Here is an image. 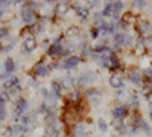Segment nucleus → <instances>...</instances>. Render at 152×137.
<instances>
[{
  "label": "nucleus",
  "mask_w": 152,
  "mask_h": 137,
  "mask_svg": "<svg viewBox=\"0 0 152 137\" xmlns=\"http://www.w3.org/2000/svg\"><path fill=\"white\" fill-rule=\"evenodd\" d=\"M113 14H114V11H113V2H110V3L104 8L102 15H104V17H108V15H113Z\"/></svg>",
  "instance_id": "19"
},
{
  "label": "nucleus",
  "mask_w": 152,
  "mask_h": 137,
  "mask_svg": "<svg viewBox=\"0 0 152 137\" xmlns=\"http://www.w3.org/2000/svg\"><path fill=\"white\" fill-rule=\"evenodd\" d=\"M8 34H9V31L5 29V28H2V29H0V38H5V37H8Z\"/></svg>",
  "instance_id": "29"
},
{
  "label": "nucleus",
  "mask_w": 152,
  "mask_h": 137,
  "mask_svg": "<svg viewBox=\"0 0 152 137\" xmlns=\"http://www.w3.org/2000/svg\"><path fill=\"white\" fill-rule=\"evenodd\" d=\"M70 101H72V102H79V101H81L79 92H72V93H70Z\"/></svg>",
  "instance_id": "23"
},
{
  "label": "nucleus",
  "mask_w": 152,
  "mask_h": 137,
  "mask_svg": "<svg viewBox=\"0 0 152 137\" xmlns=\"http://www.w3.org/2000/svg\"><path fill=\"white\" fill-rule=\"evenodd\" d=\"M18 84V78L17 76H9L6 81H5V89H14V87Z\"/></svg>",
  "instance_id": "10"
},
{
  "label": "nucleus",
  "mask_w": 152,
  "mask_h": 137,
  "mask_svg": "<svg viewBox=\"0 0 152 137\" xmlns=\"http://www.w3.org/2000/svg\"><path fill=\"white\" fill-rule=\"evenodd\" d=\"M21 18H23V21H26V23H31L34 20V11H32V8L28 3L21 8Z\"/></svg>",
  "instance_id": "1"
},
{
  "label": "nucleus",
  "mask_w": 152,
  "mask_h": 137,
  "mask_svg": "<svg viewBox=\"0 0 152 137\" xmlns=\"http://www.w3.org/2000/svg\"><path fill=\"white\" fill-rule=\"evenodd\" d=\"M61 52H62V49H61V46L55 43V44H53L52 47L49 49V52H47V53H49V55H52V56H55V55H61Z\"/></svg>",
  "instance_id": "16"
},
{
  "label": "nucleus",
  "mask_w": 152,
  "mask_h": 137,
  "mask_svg": "<svg viewBox=\"0 0 152 137\" xmlns=\"http://www.w3.org/2000/svg\"><path fill=\"white\" fill-rule=\"evenodd\" d=\"M149 114H151V119H152V105H151V108H149Z\"/></svg>",
  "instance_id": "39"
},
{
  "label": "nucleus",
  "mask_w": 152,
  "mask_h": 137,
  "mask_svg": "<svg viewBox=\"0 0 152 137\" xmlns=\"http://www.w3.org/2000/svg\"><path fill=\"white\" fill-rule=\"evenodd\" d=\"M125 20H126V21H132V20H134L132 14H125Z\"/></svg>",
  "instance_id": "33"
},
{
  "label": "nucleus",
  "mask_w": 152,
  "mask_h": 137,
  "mask_svg": "<svg viewBox=\"0 0 152 137\" xmlns=\"http://www.w3.org/2000/svg\"><path fill=\"white\" fill-rule=\"evenodd\" d=\"M126 114H128V110H126L125 107H117V108H114V111H113L114 119H123Z\"/></svg>",
  "instance_id": "5"
},
{
  "label": "nucleus",
  "mask_w": 152,
  "mask_h": 137,
  "mask_svg": "<svg viewBox=\"0 0 152 137\" xmlns=\"http://www.w3.org/2000/svg\"><path fill=\"white\" fill-rule=\"evenodd\" d=\"M11 90H12V92H14V93H17V92H20V90H21V89H20V84H17V85L14 87V89H11Z\"/></svg>",
  "instance_id": "36"
},
{
  "label": "nucleus",
  "mask_w": 152,
  "mask_h": 137,
  "mask_svg": "<svg viewBox=\"0 0 152 137\" xmlns=\"http://www.w3.org/2000/svg\"><path fill=\"white\" fill-rule=\"evenodd\" d=\"M44 137H59V131L55 127H47L44 131Z\"/></svg>",
  "instance_id": "11"
},
{
  "label": "nucleus",
  "mask_w": 152,
  "mask_h": 137,
  "mask_svg": "<svg viewBox=\"0 0 152 137\" xmlns=\"http://www.w3.org/2000/svg\"><path fill=\"white\" fill-rule=\"evenodd\" d=\"M123 8V3L122 2H113V11H114V17H116L117 18V14H119V11Z\"/></svg>",
  "instance_id": "21"
},
{
  "label": "nucleus",
  "mask_w": 152,
  "mask_h": 137,
  "mask_svg": "<svg viewBox=\"0 0 152 137\" xmlns=\"http://www.w3.org/2000/svg\"><path fill=\"white\" fill-rule=\"evenodd\" d=\"M145 3H146V2H134V6H135V8H143Z\"/></svg>",
  "instance_id": "32"
},
{
  "label": "nucleus",
  "mask_w": 152,
  "mask_h": 137,
  "mask_svg": "<svg viewBox=\"0 0 152 137\" xmlns=\"http://www.w3.org/2000/svg\"><path fill=\"white\" fill-rule=\"evenodd\" d=\"M6 117V107H5V102L0 101V120H3Z\"/></svg>",
  "instance_id": "24"
},
{
  "label": "nucleus",
  "mask_w": 152,
  "mask_h": 137,
  "mask_svg": "<svg viewBox=\"0 0 152 137\" xmlns=\"http://www.w3.org/2000/svg\"><path fill=\"white\" fill-rule=\"evenodd\" d=\"M94 53L104 56V58H108V56H110V49H108V47H96V49H94Z\"/></svg>",
  "instance_id": "14"
},
{
  "label": "nucleus",
  "mask_w": 152,
  "mask_h": 137,
  "mask_svg": "<svg viewBox=\"0 0 152 137\" xmlns=\"http://www.w3.org/2000/svg\"><path fill=\"white\" fill-rule=\"evenodd\" d=\"M67 11H69V3L67 2H59L56 5V14L64 15V14H67Z\"/></svg>",
  "instance_id": "9"
},
{
  "label": "nucleus",
  "mask_w": 152,
  "mask_h": 137,
  "mask_svg": "<svg viewBox=\"0 0 152 137\" xmlns=\"http://www.w3.org/2000/svg\"><path fill=\"white\" fill-rule=\"evenodd\" d=\"M44 122L47 123V127H53L55 125V122H56V116H55V113H47L46 114V117H44Z\"/></svg>",
  "instance_id": "12"
},
{
  "label": "nucleus",
  "mask_w": 152,
  "mask_h": 137,
  "mask_svg": "<svg viewBox=\"0 0 152 137\" xmlns=\"http://www.w3.org/2000/svg\"><path fill=\"white\" fill-rule=\"evenodd\" d=\"M15 108L20 110L21 113H24V111L28 110V102L24 101V99H17V101H15Z\"/></svg>",
  "instance_id": "13"
},
{
  "label": "nucleus",
  "mask_w": 152,
  "mask_h": 137,
  "mask_svg": "<svg viewBox=\"0 0 152 137\" xmlns=\"http://www.w3.org/2000/svg\"><path fill=\"white\" fill-rule=\"evenodd\" d=\"M107 128H108V127H107V123H105V122H104L102 119H100V120H99V130H102V131H107Z\"/></svg>",
  "instance_id": "28"
},
{
  "label": "nucleus",
  "mask_w": 152,
  "mask_h": 137,
  "mask_svg": "<svg viewBox=\"0 0 152 137\" xmlns=\"http://www.w3.org/2000/svg\"><path fill=\"white\" fill-rule=\"evenodd\" d=\"M110 85L113 87V89H122V87H123V81H122L120 76H116V75H114V76L110 78Z\"/></svg>",
  "instance_id": "6"
},
{
  "label": "nucleus",
  "mask_w": 152,
  "mask_h": 137,
  "mask_svg": "<svg viewBox=\"0 0 152 137\" xmlns=\"http://www.w3.org/2000/svg\"><path fill=\"white\" fill-rule=\"evenodd\" d=\"M5 136H6V137H11V136H12V130H11V128L5 130Z\"/></svg>",
  "instance_id": "35"
},
{
  "label": "nucleus",
  "mask_w": 152,
  "mask_h": 137,
  "mask_svg": "<svg viewBox=\"0 0 152 137\" xmlns=\"http://www.w3.org/2000/svg\"><path fill=\"white\" fill-rule=\"evenodd\" d=\"M79 64V56H69L67 61L64 63V67L66 69H73Z\"/></svg>",
  "instance_id": "7"
},
{
  "label": "nucleus",
  "mask_w": 152,
  "mask_h": 137,
  "mask_svg": "<svg viewBox=\"0 0 152 137\" xmlns=\"http://www.w3.org/2000/svg\"><path fill=\"white\" fill-rule=\"evenodd\" d=\"M52 90H53V93L56 96H61V85H59V82H56V81L52 82Z\"/></svg>",
  "instance_id": "22"
},
{
  "label": "nucleus",
  "mask_w": 152,
  "mask_h": 137,
  "mask_svg": "<svg viewBox=\"0 0 152 137\" xmlns=\"http://www.w3.org/2000/svg\"><path fill=\"white\" fill-rule=\"evenodd\" d=\"M90 81H91V82L94 81V75H93V73H85L84 76H81V79H79L81 84H88Z\"/></svg>",
  "instance_id": "17"
},
{
  "label": "nucleus",
  "mask_w": 152,
  "mask_h": 137,
  "mask_svg": "<svg viewBox=\"0 0 152 137\" xmlns=\"http://www.w3.org/2000/svg\"><path fill=\"white\" fill-rule=\"evenodd\" d=\"M24 51H28V52H32L34 49L37 47V40L34 38V37H28L26 40H24Z\"/></svg>",
  "instance_id": "3"
},
{
  "label": "nucleus",
  "mask_w": 152,
  "mask_h": 137,
  "mask_svg": "<svg viewBox=\"0 0 152 137\" xmlns=\"http://www.w3.org/2000/svg\"><path fill=\"white\" fill-rule=\"evenodd\" d=\"M75 9H76V14H78L82 20H87L88 18V9H85L82 6H76Z\"/></svg>",
  "instance_id": "15"
},
{
  "label": "nucleus",
  "mask_w": 152,
  "mask_h": 137,
  "mask_svg": "<svg viewBox=\"0 0 152 137\" xmlns=\"http://www.w3.org/2000/svg\"><path fill=\"white\" fill-rule=\"evenodd\" d=\"M2 14H3V9H2V8H0V17H2Z\"/></svg>",
  "instance_id": "40"
},
{
  "label": "nucleus",
  "mask_w": 152,
  "mask_h": 137,
  "mask_svg": "<svg viewBox=\"0 0 152 137\" xmlns=\"http://www.w3.org/2000/svg\"><path fill=\"white\" fill-rule=\"evenodd\" d=\"M116 130L120 133V134H125V133H128V128H126L125 125H123V123H117V125H116Z\"/></svg>",
  "instance_id": "26"
},
{
  "label": "nucleus",
  "mask_w": 152,
  "mask_h": 137,
  "mask_svg": "<svg viewBox=\"0 0 152 137\" xmlns=\"http://www.w3.org/2000/svg\"><path fill=\"white\" fill-rule=\"evenodd\" d=\"M64 85H66V87H72V79H70V78L64 79Z\"/></svg>",
  "instance_id": "34"
},
{
  "label": "nucleus",
  "mask_w": 152,
  "mask_h": 137,
  "mask_svg": "<svg viewBox=\"0 0 152 137\" xmlns=\"http://www.w3.org/2000/svg\"><path fill=\"white\" fill-rule=\"evenodd\" d=\"M129 79H131L135 85H140V84H142V79H140V76H138L137 72H131V73H129Z\"/></svg>",
  "instance_id": "20"
},
{
  "label": "nucleus",
  "mask_w": 152,
  "mask_h": 137,
  "mask_svg": "<svg viewBox=\"0 0 152 137\" xmlns=\"http://www.w3.org/2000/svg\"><path fill=\"white\" fill-rule=\"evenodd\" d=\"M145 75H148V79H151L152 81V69H148V70H145Z\"/></svg>",
  "instance_id": "31"
},
{
  "label": "nucleus",
  "mask_w": 152,
  "mask_h": 137,
  "mask_svg": "<svg viewBox=\"0 0 152 137\" xmlns=\"http://www.w3.org/2000/svg\"><path fill=\"white\" fill-rule=\"evenodd\" d=\"M88 3H90V6H97L99 2H88Z\"/></svg>",
  "instance_id": "38"
},
{
  "label": "nucleus",
  "mask_w": 152,
  "mask_h": 137,
  "mask_svg": "<svg viewBox=\"0 0 152 137\" xmlns=\"http://www.w3.org/2000/svg\"><path fill=\"white\" fill-rule=\"evenodd\" d=\"M69 53H70V49H67V51H62V52H61V55H62V56H67Z\"/></svg>",
  "instance_id": "37"
},
{
  "label": "nucleus",
  "mask_w": 152,
  "mask_h": 137,
  "mask_svg": "<svg viewBox=\"0 0 152 137\" xmlns=\"http://www.w3.org/2000/svg\"><path fill=\"white\" fill-rule=\"evenodd\" d=\"M82 133H84V127H82V125H76L75 134H82Z\"/></svg>",
  "instance_id": "30"
},
{
  "label": "nucleus",
  "mask_w": 152,
  "mask_h": 137,
  "mask_svg": "<svg viewBox=\"0 0 152 137\" xmlns=\"http://www.w3.org/2000/svg\"><path fill=\"white\" fill-rule=\"evenodd\" d=\"M138 32H140V35H143V37L151 35V34H152V28H151L149 21L142 20V21H140V24H138Z\"/></svg>",
  "instance_id": "2"
},
{
  "label": "nucleus",
  "mask_w": 152,
  "mask_h": 137,
  "mask_svg": "<svg viewBox=\"0 0 152 137\" xmlns=\"http://www.w3.org/2000/svg\"><path fill=\"white\" fill-rule=\"evenodd\" d=\"M76 34H79V28L72 26L70 29H67V37H73V35H76Z\"/></svg>",
  "instance_id": "25"
},
{
  "label": "nucleus",
  "mask_w": 152,
  "mask_h": 137,
  "mask_svg": "<svg viewBox=\"0 0 152 137\" xmlns=\"http://www.w3.org/2000/svg\"><path fill=\"white\" fill-rule=\"evenodd\" d=\"M126 41H128V37H126L125 34H116V35H114V44H116V46L126 44Z\"/></svg>",
  "instance_id": "8"
},
{
  "label": "nucleus",
  "mask_w": 152,
  "mask_h": 137,
  "mask_svg": "<svg viewBox=\"0 0 152 137\" xmlns=\"http://www.w3.org/2000/svg\"><path fill=\"white\" fill-rule=\"evenodd\" d=\"M14 69H15L14 61H12L11 58H8V59L5 61V70H6L8 73H11V72H14Z\"/></svg>",
  "instance_id": "18"
},
{
  "label": "nucleus",
  "mask_w": 152,
  "mask_h": 137,
  "mask_svg": "<svg viewBox=\"0 0 152 137\" xmlns=\"http://www.w3.org/2000/svg\"><path fill=\"white\" fill-rule=\"evenodd\" d=\"M0 101L6 104V102L9 101V95H8L6 92H2V93H0Z\"/></svg>",
  "instance_id": "27"
},
{
  "label": "nucleus",
  "mask_w": 152,
  "mask_h": 137,
  "mask_svg": "<svg viewBox=\"0 0 152 137\" xmlns=\"http://www.w3.org/2000/svg\"><path fill=\"white\" fill-rule=\"evenodd\" d=\"M149 102H151V105H152V96H149Z\"/></svg>",
  "instance_id": "41"
},
{
  "label": "nucleus",
  "mask_w": 152,
  "mask_h": 137,
  "mask_svg": "<svg viewBox=\"0 0 152 137\" xmlns=\"http://www.w3.org/2000/svg\"><path fill=\"white\" fill-rule=\"evenodd\" d=\"M21 137H26V136H21Z\"/></svg>",
  "instance_id": "42"
},
{
  "label": "nucleus",
  "mask_w": 152,
  "mask_h": 137,
  "mask_svg": "<svg viewBox=\"0 0 152 137\" xmlns=\"http://www.w3.org/2000/svg\"><path fill=\"white\" fill-rule=\"evenodd\" d=\"M35 75L38 78H44L47 75V67L44 66V63H38L37 67H35Z\"/></svg>",
  "instance_id": "4"
}]
</instances>
